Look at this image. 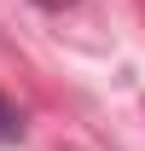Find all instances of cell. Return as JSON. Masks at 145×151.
<instances>
[{"label":"cell","instance_id":"cell-1","mask_svg":"<svg viewBox=\"0 0 145 151\" xmlns=\"http://www.w3.org/2000/svg\"><path fill=\"white\" fill-rule=\"evenodd\" d=\"M18 139H23V111L0 93V145H18Z\"/></svg>","mask_w":145,"mask_h":151},{"label":"cell","instance_id":"cell-2","mask_svg":"<svg viewBox=\"0 0 145 151\" xmlns=\"http://www.w3.org/2000/svg\"><path fill=\"white\" fill-rule=\"evenodd\" d=\"M35 6H47V12H64V6H75V0H35Z\"/></svg>","mask_w":145,"mask_h":151}]
</instances>
